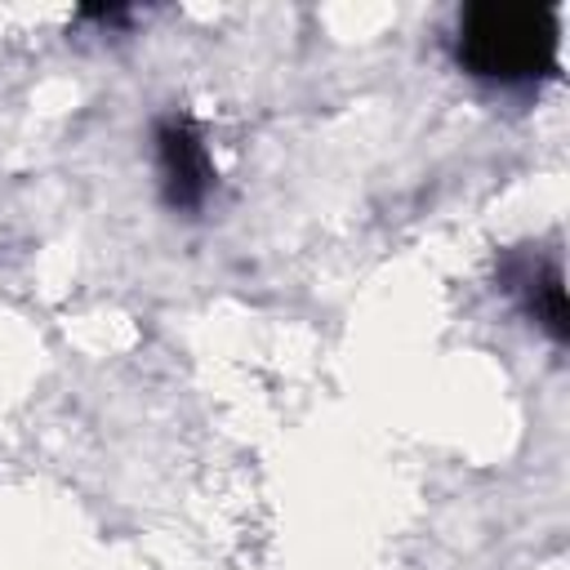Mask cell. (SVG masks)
Segmentation results:
<instances>
[{"instance_id": "obj_1", "label": "cell", "mask_w": 570, "mask_h": 570, "mask_svg": "<svg viewBox=\"0 0 570 570\" xmlns=\"http://www.w3.org/2000/svg\"><path fill=\"white\" fill-rule=\"evenodd\" d=\"M561 18L552 4L530 0H476L459 9L454 58L459 67L499 89H525L557 76Z\"/></svg>"}, {"instance_id": "obj_2", "label": "cell", "mask_w": 570, "mask_h": 570, "mask_svg": "<svg viewBox=\"0 0 570 570\" xmlns=\"http://www.w3.org/2000/svg\"><path fill=\"white\" fill-rule=\"evenodd\" d=\"M156 165H160V187L169 209L196 214L209 191H214V165L200 142V134L183 116H165L156 125Z\"/></svg>"}, {"instance_id": "obj_3", "label": "cell", "mask_w": 570, "mask_h": 570, "mask_svg": "<svg viewBox=\"0 0 570 570\" xmlns=\"http://www.w3.org/2000/svg\"><path fill=\"white\" fill-rule=\"evenodd\" d=\"M503 285L521 294L525 312L561 343L566 338V289H561V267L548 258H530V254H512L503 258Z\"/></svg>"}]
</instances>
